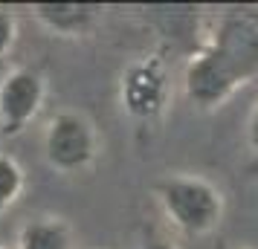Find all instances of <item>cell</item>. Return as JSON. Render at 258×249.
Instances as JSON below:
<instances>
[{
    "mask_svg": "<svg viewBox=\"0 0 258 249\" xmlns=\"http://www.w3.org/2000/svg\"><path fill=\"white\" fill-rule=\"evenodd\" d=\"M258 78V9L215 15L183 67V90L198 110H218Z\"/></svg>",
    "mask_w": 258,
    "mask_h": 249,
    "instance_id": "obj_1",
    "label": "cell"
},
{
    "mask_svg": "<svg viewBox=\"0 0 258 249\" xmlns=\"http://www.w3.org/2000/svg\"><path fill=\"white\" fill-rule=\"evenodd\" d=\"M157 200L171 226L183 235H209L212 229L221 226L223 194L203 177H188V174L168 177L165 183H160Z\"/></svg>",
    "mask_w": 258,
    "mask_h": 249,
    "instance_id": "obj_2",
    "label": "cell"
},
{
    "mask_svg": "<svg viewBox=\"0 0 258 249\" xmlns=\"http://www.w3.org/2000/svg\"><path fill=\"white\" fill-rule=\"evenodd\" d=\"M99 154V136L93 122L79 110H61L47 122L44 159L58 174H79Z\"/></svg>",
    "mask_w": 258,
    "mask_h": 249,
    "instance_id": "obj_3",
    "label": "cell"
},
{
    "mask_svg": "<svg viewBox=\"0 0 258 249\" xmlns=\"http://www.w3.org/2000/svg\"><path fill=\"white\" fill-rule=\"evenodd\" d=\"M44 96H47V84L38 70L18 67L6 72L0 81V133L18 136L38 116Z\"/></svg>",
    "mask_w": 258,
    "mask_h": 249,
    "instance_id": "obj_4",
    "label": "cell"
},
{
    "mask_svg": "<svg viewBox=\"0 0 258 249\" xmlns=\"http://www.w3.org/2000/svg\"><path fill=\"white\" fill-rule=\"evenodd\" d=\"M165 96H168V72H165L163 58L145 55L128 64V70L122 72L119 99L134 119L160 116L165 107Z\"/></svg>",
    "mask_w": 258,
    "mask_h": 249,
    "instance_id": "obj_5",
    "label": "cell"
},
{
    "mask_svg": "<svg viewBox=\"0 0 258 249\" xmlns=\"http://www.w3.org/2000/svg\"><path fill=\"white\" fill-rule=\"evenodd\" d=\"M99 6L90 3H35L32 15L38 24H44L47 29L58 32V35H84L90 26L99 21Z\"/></svg>",
    "mask_w": 258,
    "mask_h": 249,
    "instance_id": "obj_6",
    "label": "cell"
},
{
    "mask_svg": "<svg viewBox=\"0 0 258 249\" xmlns=\"http://www.w3.org/2000/svg\"><path fill=\"white\" fill-rule=\"evenodd\" d=\"M18 249H73L70 226L58 217L29 220L18 232Z\"/></svg>",
    "mask_w": 258,
    "mask_h": 249,
    "instance_id": "obj_7",
    "label": "cell"
},
{
    "mask_svg": "<svg viewBox=\"0 0 258 249\" xmlns=\"http://www.w3.org/2000/svg\"><path fill=\"white\" fill-rule=\"evenodd\" d=\"M26 177L21 162L12 154H0V212L18 203V197L24 194Z\"/></svg>",
    "mask_w": 258,
    "mask_h": 249,
    "instance_id": "obj_8",
    "label": "cell"
},
{
    "mask_svg": "<svg viewBox=\"0 0 258 249\" xmlns=\"http://www.w3.org/2000/svg\"><path fill=\"white\" fill-rule=\"evenodd\" d=\"M15 41H18V18L0 6V58L12 52Z\"/></svg>",
    "mask_w": 258,
    "mask_h": 249,
    "instance_id": "obj_9",
    "label": "cell"
},
{
    "mask_svg": "<svg viewBox=\"0 0 258 249\" xmlns=\"http://www.w3.org/2000/svg\"><path fill=\"white\" fill-rule=\"evenodd\" d=\"M246 145H249L252 156L258 159V99L252 105V110H249V119H246Z\"/></svg>",
    "mask_w": 258,
    "mask_h": 249,
    "instance_id": "obj_10",
    "label": "cell"
},
{
    "mask_svg": "<svg viewBox=\"0 0 258 249\" xmlns=\"http://www.w3.org/2000/svg\"><path fill=\"white\" fill-rule=\"evenodd\" d=\"M142 249H177L174 243H168V240H151V243H145Z\"/></svg>",
    "mask_w": 258,
    "mask_h": 249,
    "instance_id": "obj_11",
    "label": "cell"
},
{
    "mask_svg": "<svg viewBox=\"0 0 258 249\" xmlns=\"http://www.w3.org/2000/svg\"><path fill=\"white\" fill-rule=\"evenodd\" d=\"M0 249H6V246H3V243H0Z\"/></svg>",
    "mask_w": 258,
    "mask_h": 249,
    "instance_id": "obj_12",
    "label": "cell"
}]
</instances>
